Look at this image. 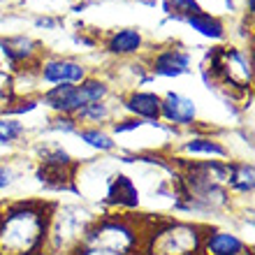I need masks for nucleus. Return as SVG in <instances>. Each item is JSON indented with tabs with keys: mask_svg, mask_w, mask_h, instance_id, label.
I'll return each mask as SVG.
<instances>
[{
	"mask_svg": "<svg viewBox=\"0 0 255 255\" xmlns=\"http://www.w3.org/2000/svg\"><path fill=\"white\" fill-rule=\"evenodd\" d=\"M54 204L12 202L0 211V255H42Z\"/></svg>",
	"mask_w": 255,
	"mask_h": 255,
	"instance_id": "f257e3e1",
	"label": "nucleus"
},
{
	"mask_svg": "<svg viewBox=\"0 0 255 255\" xmlns=\"http://www.w3.org/2000/svg\"><path fill=\"white\" fill-rule=\"evenodd\" d=\"M139 251V232L128 218H95L77 255H132Z\"/></svg>",
	"mask_w": 255,
	"mask_h": 255,
	"instance_id": "f03ea898",
	"label": "nucleus"
},
{
	"mask_svg": "<svg viewBox=\"0 0 255 255\" xmlns=\"http://www.w3.org/2000/svg\"><path fill=\"white\" fill-rule=\"evenodd\" d=\"M93 221L95 216H91L84 207H54L42 255H77Z\"/></svg>",
	"mask_w": 255,
	"mask_h": 255,
	"instance_id": "7ed1b4c3",
	"label": "nucleus"
},
{
	"mask_svg": "<svg viewBox=\"0 0 255 255\" xmlns=\"http://www.w3.org/2000/svg\"><path fill=\"white\" fill-rule=\"evenodd\" d=\"M204 225L190 221H162L146 235L144 255H202Z\"/></svg>",
	"mask_w": 255,
	"mask_h": 255,
	"instance_id": "20e7f679",
	"label": "nucleus"
},
{
	"mask_svg": "<svg viewBox=\"0 0 255 255\" xmlns=\"http://www.w3.org/2000/svg\"><path fill=\"white\" fill-rule=\"evenodd\" d=\"M107 98H109L107 81L98 79V77H88L81 84H63V86L47 88L44 95H42V102L58 116H74L86 105L107 100Z\"/></svg>",
	"mask_w": 255,
	"mask_h": 255,
	"instance_id": "39448f33",
	"label": "nucleus"
},
{
	"mask_svg": "<svg viewBox=\"0 0 255 255\" xmlns=\"http://www.w3.org/2000/svg\"><path fill=\"white\" fill-rule=\"evenodd\" d=\"M207 70L221 86L246 91L253 84V63L237 47H216L209 51Z\"/></svg>",
	"mask_w": 255,
	"mask_h": 255,
	"instance_id": "423d86ee",
	"label": "nucleus"
},
{
	"mask_svg": "<svg viewBox=\"0 0 255 255\" xmlns=\"http://www.w3.org/2000/svg\"><path fill=\"white\" fill-rule=\"evenodd\" d=\"M40 79L51 86L81 84L88 79V67L74 58H49L40 63Z\"/></svg>",
	"mask_w": 255,
	"mask_h": 255,
	"instance_id": "0eeeda50",
	"label": "nucleus"
},
{
	"mask_svg": "<svg viewBox=\"0 0 255 255\" xmlns=\"http://www.w3.org/2000/svg\"><path fill=\"white\" fill-rule=\"evenodd\" d=\"M202 255H253V249L239 235L221 228H204Z\"/></svg>",
	"mask_w": 255,
	"mask_h": 255,
	"instance_id": "6e6552de",
	"label": "nucleus"
},
{
	"mask_svg": "<svg viewBox=\"0 0 255 255\" xmlns=\"http://www.w3.org/2000/svg\"><path fill=\"white\" fill-rule=\"evenodd\" d=\"M148 67L158 77H181L190 72V54L179 44L158 47L148 58Z\"/></svg>",
	"mask_w": 255,
	"mask_h": 255,
	"instance_id": "1a4fd4ad",
	"label": "nucleus"
},
{
	"mask_svg": "<svg viewBox=\"0 0 255 255\" xmlns=\"http://www.w3.org/2000/svg\"><path fill=\"white\" fill-rule=\"evenodd\" d=\"M160 119L176 128H193L197 123V107L181 93H167L160 98Z\"/></svg>",
	"mask_w": 255,
	"mask_h": 255,
	"instance_id": "9d476101",
	"label": "nucleus"
},
{
	"mask_svg": "<svg viewBox=\"0 0 255 255\" xmlns=\"http://www.w3.org/2000/svg\"><path fill=\"white\" fill-rule=\"evenodd\" d=\"M144 47V35L137 28H121V30H114V33L107 35L105 40V49L107 54L116 56V58H130V56H137Z\"/></svg>",
	"mask_w": 255,
	"mask_h": 255,
	"instance_id": "9b49d317",
	"label": "nucleus"
},
{
	"mask_svg": "<svg viewBox=\"0 0 255 255\" xmlns=\"http://www.w3.org/2000/svg\"><path fill=\"white\" fill-rule=\"evenodd\" d=\"M123 109L139 121H158L160 119V95L148 91H130L123 100Z\"/></svg>",
	"mask_w": 255,
	"mask_h": 255,
	"instance_id": "f8f14e48",
	"label": "nucleus"
},
{
	"mask_svg": "<svg viewBox=\"0 0 255 255\" xmlns=\"http://www.w3.org/2000/svg\"><path fill=\"white\" fill-rule=\"evenodd\" d=\"M179 148L186 155H193V158H207V160H228L230 158L228 146L211 134H195L190 139L181 141Z\"/></svg>",
	"mask_w": 255,
	"mask_h": 255,
	"instance_id": "ddd939ff",
	"label": "nucleus"
},
{
	"mask_svg": "<svg viewBox=\"0 0 255 255\" xmlns=\"http://www.w3.org/2000/svg\"><path fill=\"white\" fill-rule=\"evenodd\" d=\"M105 204H107V207H116V209L139 207V190H137L132 179L126 174H116L107 188Z\"/></svg>",
	"mask_w": 255,
	"mask_h": 255,
	"instance_id": "4468645a",
	"label": "nucleus"
},
{
	"mask_svg": "<svg viewBox=\"0 0 255 255\" xmlns=\"http://www.w3.org/2000/svg\"><path fill=\"white\" fill-rule=\"evenodd\" d=\"M0 47H2V54L7 56V61L12 65H33L40 56V44L26 35H19V37H2L0 40Z\"/></svg>",
	"mask_w": 255,
	"mask_h": 255,
	"instance_id": "2eb2a0df",
	"label": "nucleus"
},
{
	"mask_svg": "<svg viewBox=\"0 0 255 255\" xmlns=\"http://www.w3.org/2000/svg\"><path fill=\"white\" fill-rule=\"evenodd\" d=\"M225 188L230 195H239V197H251L255 193V167L249 160H230L228 183Z\"/></svg>",
	"mask_w": 255,
	"mask_h": 255,
	"instance_id": "dca6fc26",
	"label": "nucleus"
},
{
	"mask_svg": "<svg viewBox=\"0 0 255 255\" xmlns=\"http://www.w3.org/2000/svg\"><path fill=\"white\" fill-rule=\"evenodd\" d=\"M114 119V109L109 107L107 100H100V102H91L86 105L84 109H79L74 114V121L79 128H100L105 123H109Z\"/></svg>",
	"mask_w": 255,
	"mask_h": 255,
	"instance_id": "f3484780",
	"label": "nucleus"
},
{
	"mask_svg": "<svg viewBox=\"0 0 255 255\" xmlns=\"http://www.w3.org/2000/svg\"><path fill=\"white\" fill-rule=\"evenodd\" d=\"M186 21H188V26L193 28V30H197V33L209 37V40H223V37H225V23H223L216 14H209L202 9V12L188 16Z\"/></svg>",
	"mask_w": 255,
	"mask_h": 255,
	"instance_id": "a211bd4d",
	"label": "nucleus"
},
{
	"mask_svg": "<svg viewBox=\"0 0 255 255\" xmlns=\"http://www.w3.org/2000/svg\"><path fill=\"white\" fill-rule=\"evenodd\" d=\"M77 134H79V139L84 141V144H88L91 148L100 151V153H109V151L116 148L114 137L109 132H105L102 128H79Z\"/></svg>",
	"mask_w": 255,
	"mask_h": 255,
	"instance_id": "6ab92c4d",
	"label": "nucleus"
},
{
	"mask_svg": "<svg viewBox=\"0 0 255 255\" xmlns=\"http://www.w3.org/2000/svg\"><path fill=\"white\" fill-rule=\"evenodd\" d=\"M26 134V126L19 119H9V116H0V146H14L19 144Z\"/></svg>",
	"mask_w": 255,
	"mask_h": 255,
	"instance_id": "aec40b11",
	"label": "nucleus"
},
{
	"mask_svg": "<svg viewBox=\"0 0 255 255\" xmlns=\"http://www.w3.org/2000/svg\"><path fill=\"white\" fill-rule=\"evenodd\" d=\"M165 9H167L169 14L179 16V19H188L193 14L202 12V7L197 0H167V2H165Z\"/></svg>",
	"mask_w": 255,
	"mask_h": 255,
	"instance_id": "412c9836",
	"label": "nucleus"
},
{
	"mask_svg": "<svg viewBox=\"0 0 255 255\" xmlns=\"http://www.w3.org/2000/svg\"><path fill=\"white\" fill-rule=\"evenodd\" d=\"M51 128L54 130H65V132H77L79 126L74 121V116H54V121H51Z\"/></svg>",
	"mask_w": 255,
	"mask_h": 255,
	"instance_id": "4be33fe9",
	"label": "nucleus"
},
{
	"mask_svg": "<svg viewBox=\"0 0 255 255\" xmlns=\"http://www.w3.org/2000/svg\"><path fill=\"white\" fill-rule=\"evenodd\" d=\"M14 181H16V172H14V167L12 165H7V162H0V190L9 188Z\"/></svg>",
	"mask_w": 255,
	"mask_h": 255,
	"instance_id": "5701e85b",
	"label": "nucleus"
},
{
	"mask_svg": "<svg viewBox=\"0 0 255 255\" xmlns=\"http://www.w3.org/2000/svg\"><path fill=\"white\" fill-rule=\"evenodd\" d=\"M253 2H255V0H249V2H246V7H249V14L253 12Z\"/></svg>",
	"mask_w": 255,
	"mask_h": 255,
	"instance_id": "b1692460",
	"label": "nucleus"
},
{
	"mask_svg": "<svg viewBox=\"0 0 255 255\" xmlns=\"http://www.w3.org/2000/svg\"><path fill=\"white\" fill-rule=\"evenodd\" d=\"M0 2H7V0H0Z\"/></svg>",
	"mask_w": 255,
	"mask_h": 255,
	"instance_id": "393cba45",
	"label": "nucleus"
}]
</instances>
